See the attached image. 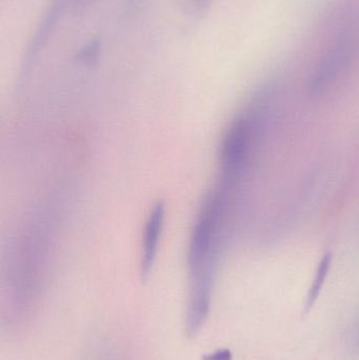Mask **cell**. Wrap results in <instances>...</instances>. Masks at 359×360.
Returning <instances> with one entry per match:
<instances>
[{"mask_svg": "<svg viewBox=\"0 0 359 360\" xmlns=\"http://www.w3.org/2000/svg\"><path fill=\"white\" fill-rule=\"evenodd\" d=\"M250 122L248 118L240 117L236 120L227 131L221 148V186L231 190L235 184L248 154L251 135Z\"/></svg>", "mask_w": 359, "mask_h": 360, "instance_id": "2", "label": "cell"}, {"mask_svg": "<svg viewBox=\"0 0 359 360\" xmlns=\"http://www.w3.org/2000/svg\"><path fill=\"white\" fill-rule=\"evenodd\" d=\"M331 260H332V255L330 253L326 254L322 257L320 266H318L311 287H310L309 292H308L307 300H306V313L309 312L313 308L314 304H315L320 292H322L325 281H326L327 276L329 274V270H330Z\"/></svg>", "mask_w": 359, "mask_h": 360, "instance_id": "5", "label": "cell"}, {"mask_svg": "<svg viewBox=\"0 0 359 360\" xmlns=\"http://www.w3.org/2000/svg\"><path fill=\"white\" fill-rule=\"evenodd\" d=\"M164 217H166V205L162 201H159L152 210L145 224L141 262V272L143 277L149 275L155 262L158 243L164 228Z\"/></svg>", "mask_w": 359, "mask_h": 360, "instance_id": "3", "label": "cell"}, {"mask_svg": "<svg viewBox=\"0 0 359 360\" xmlns=\"http://www.w3.org/2000/svg\"><path fill=\"white\" fill-rule=\"evenodd\" d=\"M359 54V21L346 27L320 58L310 79V90L318 94L328 89Z\"/></svg>", "mask_w": 359, "mask_h": 360, "instance_id": "1", "label": "cell"}, {"mask_svg": "<svg viewBox=\"0 0 359 360\" xmlns=\"http://www.w3.org/2000/svg\"><path fill=\"white\" fill-rule=\"evenodd\" d=\"M204 360H232V353L227 349H223V350L211 353L208 356L204 357Z\"/></svg>", "mask_w": 359, "mask_h": 360, "instance_id": "7", "label": "cell"}, {"mask_svg": "<svg viewBox=\"0 0 359 360\" xmlns=\"http://www.w3.org/2000/svg\"><path fill=\"white\" fill-rule=\"evenodd\" d=\"M67 1V0H52V2H51L41 23L36 30L33 39L30 42L27 54H25V65H23L25 70L31 65L34 59L39 54L40 50L46 46L51 34L54 32L57 22H58L59 18L65 11Z\"/></svg>", "mask_w": 359, "mask_h": 360, "instance_id": "4", "label": "cell"}, {"mask_svg": "<svg viewBox=\"0 0 359 360\" xmlns=\"http://www.w3.org/2000/svg\"><path fill=\"white\" fill-rule=\"evenodd\" d=\"M99 49H100V44L98 40H92L90 44H86L84 49L79 51L77 60L84 65H93L98 59Z\"/></svg>", "mask_w": 359, "mask_h": 360, "instance_id": "6", "label": "cell"}, {"mask_svg": "<svg viewBox=\"0 0 359 360\" xmlns=\"http://www.w3.org/2000/svg\"><path fill=\"white\" fill-rule=\"evenodd\" d=\"M200 11L207 10L210 6L211 0H191Z\"/></svg>", "mask_w": 359, "mask_h": 360, "instance_id": "8", "label": "cell"}]
</instances>
